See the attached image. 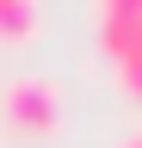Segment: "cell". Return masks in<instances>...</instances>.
Instances as JSON below:
<instances>
[{
  "label": "cell",
  "mask_w": 142,
  "mask_h": 148,
  "mask_svg": "<svg viewBox=\"0 0 142 148\" xmlns=\"http://www.w3.org/2000/svg\"><path fill=\"white\" fill-rule=\"evenodd\" d=\"M0 111H6L12 136H56L62 130V80H49V74H12L0 86Z\"/></svg>",
  "instance_id": "1"
},
{
  "label": "cell",
  "mask_w": 142,
  "mask_h": 148,
  "mask_svg": "<svg viewBox=\"0 0 142 148\" xmlns=\"http://www.w3.org/2000/svg\"><path fill=\"white\" fill-rule=\"evenodd\" d=\"M99 49L117 68L142 56V0H105L99 6Z\"/></svg>",
  "instance_id": "2"
},
{
  "label": "cell",
  "mask_w": 142,
  "mask_h": 148,
  "mask_svg": "<svg viewBox=\"0 0 142 148\" xmlns=\"http://www.w3.org/2000/svg\"><path fill=\"white\" fill-rule=\"evenodd\" d=\"M117 86L130 92V99H142V56H136V62H123V68H117Z\"/></svg>",
  "instance_id": "4"
},
{
  "label": "cell",
  "mask_w": 142,
  "mask_h": 148,
  "mask_svg": "<svg viewBox=\"0 0 142 148\" xmlns=\"http://www.w3.org/2000/svg\"><path fill=\"white\" fill-rule=\"evenodd\" d=\"M43 31V12L31 0H0V43H31Z\"/></svg>",
  "instance_id": "3"
},
{
  "label": "cell",
  "mask_w": 142,
  "mask_h": 148,
  "mask_svg": "<svg viewBox=\"0 0 142 148\" xmlns=\"http://www.w3.org/2000/svg\"><path fill=\"white\" fill-rule=\"evenodd\" d=\"M117 148H142V130H136V136H123V142H117Z\"/></svg>",
  "instance_id": "5"
}]
</instances>
